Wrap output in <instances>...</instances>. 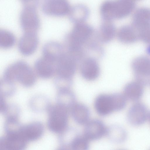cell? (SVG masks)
<instances>
[{
  "label": "cell",
  "mask_w": 150,
  "mask_h": 150,
  "mask_svg": "<svg viewBox=\"0 0 150 150\" xmlns=\"http://www.w3.org/2000/svg\"><path fill=\"white\" fill-rule=\"evenodd\" d=\"M55 71L58 76L69 79L75 71V64L69 55L63 54L56 62Z\"/></svg>",
  "instance_id": "7c38bea8"
},
{
  "label": "cell",
  "mask_w": 150,
  "mask_h": 150,
  "mask_svg": "<svg viewBox=\"0 0 150 150\" xmlns=\"http://www.w3.org/2000/svg\"><path fill=\"white\" fill-rule=\"evenodd\" d=\"M60 45L54 41L49 42L43 46L42 52L43 57L54 63L63 54Z\"/></svg>",
  "instance_id": "ffe728a7"
},
{
  "label": "cell",
  "mask_w": 150,
  "mask_h": 150,
  "mask_svg": "<svg viewBox=\"0 0 150 150\" xmlns=\"http://www.w3.org/2000/svg\"><path fill=\"white\" fill-rule=\"evenodd\" d=\"M80 134L76 129L67 127L59 133L58 139L60 149H71L72 143Z\"/></svg>",
  "instance_id": "e0dca14e"
},
{
  "label": "cell",
  "mask_w": 150,
  "mask_h": 150,
  "mask_svg": "<svg viewBox=\"0 0 150 150\" xmlns=\"http://www.w3.org/2000/svg\"><path fill=\"white\" fill-rule=\"evenodd\" d=\"M25 5H33L37 6L38 2V0H21Z\"/></svg>",
  "instance_id": "e575fe53"
},
{
  "label": "cell",
  "mask_w": 150,
  "mask_h": 150,
  "mask_svg": "<svg viewBox=\"0 0 150 150\" xmlns=\"http://www.w3.org/2000/svg\"><path fill=\"white\" fill-rule=\"evenodd\" d=\"M16 39L11 32L5 30H0V47L4 49L11 48L15 45Z\"/></svg>",
  "instance_id": "4316f807"
},
{
  "label": "cell",
  "mask_w": 150,
  "mask_h": 150,
  "mask_svg": "<svg viewBox=\"0 0 150 150\" xmlns=\"http://www.w3.org/2000/svg\"><path fill=\"white\" fill-rule=\"evenodd\" d=\"M39 39L37 33H24L18 42V50L24 55H30L36 51Z\"/></svg>",
  "instance_id": "30bf717a"
},
{
  "label": "cell",
  "mask_w": 150,
  "mask_h": 150,
  "mask_svg": "<svg viewBox=\"0 0 150 150\" xmlns=\"http://www.w3.org/2000/svg\"><path fill=\"white\" fill-rule=\"evenodd\" d=\"M36 7L32 5H25L21 12L20 23L24 33H37L39 28L40 21Z\"/></svg>",
  "instance_id": "277c9868"
},
{
  "label": "cell",
  "mask_w": 150,
  "mask_h": 150,
  "mask_svg": "<svg viewBox=\"0 0 150 150\" xmlns=\"http://www.w3.org/2000/svg\"><path fill=\"white\" fill-rule=\"evenodd\" d=\"M92 31V28L84 22L76 24L70 35L72 45L78 47L89 37Z\"/></svg>",
  "instance_id": "4fadbf2b"
},
{
  "label": "cell",
  "mask_w": 150,
  "mask_h": 150,
  "mask_svg": "<svg viewBox=\"0 0 150 150\" xmlns=\"http://www.w3.org/2000/svg\"><path fill=\"white\" fill-rule=\"evenodd\" d=\"M68 111L57 104L50 106L47 112V126L50 131L59 134L67 127Z\"/></svg>",
  "instance_id": "3957f363"
},
{
  "label": "cell",
  "mask_w": 150,
  "mask_h": 150,
  "mask_svg": "<svg viewBox=\"0 0 150 150\" xmlns=\"http://www.w3.org/2000/svg\"><path fill=\"white\" fill-rule=\"evenodd\" d=\"M21 113L19 106L16 104H7L5 110L2 113L6 119H18Z\"/></svg>",
  "instance_id": "4dcf8cb0"
},
{
  "label": "cell",
  "mask_w": 150,
  "mask_h": 150,
  "mask_svg": "<svg viewBox=\"0 0 150 150\" xmlns=\"http://www.w3.org/2000/svg\"><path fill=\"white\" fill-rule=\"evenodd\" d=\"M70 20L75 24L84 22L89 15V11L86 6L78 4L71 8L68 14Z\"/></svg>",
  "instance_id": "44dd1931"
},
{
  "label": "cell",
  "mask_w": 150,
  "mask_h": 150,
  "mask_svg": "<svg viewBox=\"0 0 150 150\" xmlns=\"http://www.w3.org/2000/svg\"><path fill=\"white\" fill-rule=\"evenodd\" d=\"M133 0V1H134V0H137V1H138V0Z\"/></svg>",
  "instance_id": "74e56055"
},
{
  "label": "cell",
  "mask_w": 150,
  "mask_h": 150,
  "mask_svg": "<svg viewBox=\"0 0 150 150\" xmlns=\"http://www.w3.org/2000/svg\"><path fill=\"white\" fill-rule=\"evenodd\" d=\"M54 63L44 57L37 60L34 64L35 71L41 78L47 79L51 78L55 71Z\"/></svg>",
  "instance_id": "2e32d148"
},
{
  "label": "cell",
  "mask_w": 150,
  "mask_h": 150,
  "mask_svg": "<svg viewBox=\"0 0 150 150\" xmlns=\"http://www.w3.org/2000/svg\"><path fill=\"white\" fill-rule=\"evenodd\" d=\"M138 34L139 39L150 45V27L138 31Z\"/></svg>",
  "instance_id": "d6a6232c"
},
{
  "label": "cell",
  "mask_w": 150,
  "mask_h": 150,
  "mask_svg": "<svg viewBox=\"0 0 150 150\" xmlns=\"http://www.w3.org/2000/svg\"><path fill=\"white\" fill-rule=\"evenodd\" d=\"M106 135L110 141L116 143L124 142L127 137L125 129L121 126L116 125H111L107 128Z\"/></svg>",
  "instance_id": "d4e9b609"
},
{
  "label": "cell",
  "mask_w": 150,
  "mask_h": 150,
  "mask_svg": "<svg viewBox=\"0 0 150 150\" xmlns=\"http://www.w3.org/2000/svg\"><path fill=\"white\" fill-rule=\"evenodd\" d=\"M16 88L14 82L3 78L0 81V94L4 97L13 96L15 93Z\"/></svg>",
  "instance_id": "f546056e"
},
{
  "label": "cell",
  "mask_w": 150,
  "mask_h": 150,
  "mask_svg": "<svg viewBox=\"0 0 150 150\" xmlns=\"http://www.w3.org/2000/svg\"><path fill=\"white\" fill-rule=\"evenodd\" d=\"M135 6L132 0H107L101 5L100 13L103 21H112L127 16Z\"/></svg>",
  "instance_id": "6da1fadb"
},
{
  "label": "cell",
  "mask_w": 150,
  "mask_h": 150,
  "mask_svg": "<svg viewBox=\"0 0 150 150\" xmlns=\"http://www.w3.org/2000/svg\"><path fill=\"white\" fill-rule=\"evenodd\" d=\"M0 112L2 114L6 109L7 104L6 103L4 97L0 95Z\"/></svg>",
  "instance_id": "836d02e7"
},
{
  "label": "cell",
  "mask_w": 150,
  "mask_h": 150,
  "mask_svg": "<svg viewBox=\"0 0 150 150\" xmlns=\"http://www.w3.org/2000/svg\"><path fill=\"white\" fill-rule=\"evenodd\" d=\"M148 54L150 55V45L148 47L146 50Z\"/></svg>",
  "instance_id": "d590c367"
},
{
  "label": "cell",
  "mask_w": 150,
  "mask_h": 150,
  "mask_svg": "<svg viewBox=\"0 0 150 150\" xmlns=\"http://www.w3.org/2000/svg\"><path fill=\"white\" fill-rule=\"evenodd\" d=\"M94 106L97 112L99 115L107 116L116 111L114 99L111 94H101L96 98Z\"/></svg>",
  "instance_id": "9c48e42d"
},
{
  "label": "cell",
  "mask_w": 150,
  "mask_h": 150,
  "mask_svg": "<svg viewBox=\"0 0 150 150\" xmlns=\"http://www.w3.org/2000/svg\"><path fill=\"white\" fill-rule=\"evenodd\" d=\"M85 125L83 135L89 141L98 140L106 134L107 128L100 120L89 121Z\"/></svg>",
  "instance_id": "ba28073f"
},
{
  "label": "cell",
  "mask_w": 150,
  "mask_h": 150,
  "mask_svg": "<svg viewBox=\"0 0 150 150\" xmlns=\"http://www.w3.org/2000/svg\"><path fill=\"white\" fill-rule=\"evenodd\" d=\"M132 25L137 32L150 27V9L144 7L138 8L133 15Z\"/></svg>",
  "instance_id": "9a60e30c"
},
{
  "label": "cell",
  "mask_w": 150,
  "mask_h": 150,
  "mask_svg": "<svg viewBox=\"0 0 150 150\" xmlns=\"http://www.w3.org/2000/svg\"><path fill=\"white\" fill-rule=\"evenodd\" d=\"M27 142L21 134H6L0 138V150H22L26 148Z\"/></svg>",
  "instance_id": "8fae6325"
},
{
  "label": "cell",
  "mask_w": 150,
  "mask_h": 150,
  "mask_svg": "<svg viewBox=\"0 0 150 150\" xmlns=\"http://www.w3.org/2000/svg\"><path fill=\"white\" fill-rule=\"evenodd\" d=\"M70 110L73 119L77 123L86 124L89 121L90 110L85 105L76 103Z\"/></svg>",
  "instance_id": "ac0fdd59"
},
{
  "label": "cell",
  "mask_w": 150,
  "mask_h": 150,
  "mask_svg": "<svg viewBox=\"0 0 150 150\" xmlns=\"http://www.w3.org/2000/svg\"><path fill=\"white\" fill-rule=\"evenodd\" d=\"M116 31L114 24L110 21H104L100 26L101 36L103 40L108 41L114 36Z\"/></svg>",
  "instance_id": "83f0119b"
},
{
  "label": "cell",
  "mask_w": 150,
  "mask_h": 150,
  "mask_svg": "<svg viewBox=\"0 0 150 150\" xmlns=\"http://www.w3.org/2000/svg\"><path fill=\"white\" fill-rule=\"evenodd\" d=\"M76 98L74 94L69 89L59 91L56 98L57 104L69 110L76 104Z\"/></svg>",
  "instance_id": "603a6c76"
},
{
  "label": "cell",
  "mask_w": 150,
  "mask_h": 150,
  "mask_svg": "<svg viewBox=\"0 0 150 150\" xmlns=\"http://www.w3.org/2000/svg\"><path fill=\"white\" fill-rule=\"evenodd\" d=\"M89 140L83 135L80 134L72 143L71 149L75 150H86L89 147Z\"/></svg>",
  "instance_id": "1f68e13d"
},
{
  "label": "cell",
  "mask_w": 150,
  "mask_h": 150,
  "mask_svg": "<svg viewBox=\"0 0 150 150\" xmlns=\"http://www.w3.org/2000/svg\"><path fill=\"white\" fill-rule=\"evenodd\" d=\"M132 67L136 81L143 86L150 84V57L143 56L135 58Z\"/></svg>",
  "instance_id": "5b68a950"
},
{
  "label": "cell",
  "mask_w": 150,
  "mask_h": 150,
  "mask_svg": "<svg viewBox=\"0 0 150 150\" xmlns=\"http://www.w3.org/2000/svg\"><path fill=\"white\" fill-rule=\"evenodd\" d=\"M143 86L136 81L130 82L125 86L123 95L127 100L137 101L143 96L144 92Z\"/></svg>",
  "instance_id": "d6986e66"
},
{
  "label": "cell",
  "mask_w": 150,
  "mask_h": 150,
  "mask_svg": "<svg viewBox=\"0 0 150 150\" xmlns=\"http://www.w3.org/2000/svg\"><path fill=\"white\" fill-rule=\"evenodd\" d=\"M81 73L84 78L88 80L95 79L99 73V67L96 62L88 59L83 63L81 67Z\"/></svg>",
  "instance_id": "484cf974"
},
{
  "label": "cell",
  "mask_w": 150,
  "mask_h": 150,
  "mask_svg": "<svg viewBox=\"0 0 150 150\" xmlns=\"http://www.w3.org/2000/svg\"><path fill=\"white\" fill-rule=\"evenodd\" d=\"M148 118L149 119V120L150 123V111L149 112Z\"/></svg>",
  "instance_id": "8d00e7d4"
},
{
  "label": "cell",
  "mask_w": 150,
  "mask_h": 150,
  "mask_svg": "<svg viewBox=\"0 0 150 150\" xmlns=\"http://www.w3.org/2000/svg\"><path fill=\"white\" fill-rule=\"evenodd\" d=\"M3 78L13 82L18 81L27 87L33 85L36 80L32 69L23 61H17L8 66L5 70Z\"/></svg>",
  "instance_id": "7a4b0ae2"
},
{
  "label": "cell",
  "mask_w": 150,
  "mask_h": 150,
  "mask_svg": "<svg viewBox=\"0 0 150 150\" xmlns=\"http://www.w3.org/2000/svg\"><path fill=\"white\" fill-rule=\"evenodd\" d=\"M118 37L120 41L125 43H132L139 39L137 31L132 25L121 27L118 31Z\"/></svg>",
  "instance_id": "cb8c5ba5"
},
{
  "label": "cell",
  "mask_w": 150,
  "mask_h": 150,
  "mask_svg": "<svg viewBox=\"0 0 150 150\" xmlns=\"http://www.w3.org/2000/svg\"><path fill=\"white\" fill-rule=\"evenodd\" d=\"M149 112L146 107L144 103L136 102L129 108L127 115V120L133 126L141 125L148 118Z\"/></svg>",
  "instance_id": "52a82bcc"
},
{
  "label": "cell",
  "mask_w": 150,
  "mask_h": 150,
  "mask_svg": "<svg viewBox=\"0 0 150 150\" xmlns=\"http://www.w3.org/2000/svg\"><path fill=\"white\" fill-rule=\"evenodd\" d=\"M44 131V126L42 123L35 121L23 125L21 133L28 142L38 139L42 136Z\"/></svg>",
  "instance_id": "5bb4252c"
},
{
  "label": "cell",
  "mask_w": 150,
  "mask_h": 150,
  "mask_svg": "<svg viewBox=\"0 0 150 150\" xmlns=\"http://www.w3.org/2000/svg\"><path fill=\"white\" fill-rule=\"evenodd\" d=\"M29 105L30 109L36 112L47 111L51 105L50 100L47 96L37 95L33 96L30 100Z\"/></svg>",
  "instance_id": "7402d4cb"
},
{
  "label": "cell",
  "mask_w": 150,
  "mask_h": 150,
  "mask_svg": "<svg viewBox=\"0 0 150 150\" xmlns=\"http://www.w3.org/2000/svg\"><path fill=\"white\" fill-rule=\"evenodd\" d=\"M22 126L18 119H6L4 126L6 134L13 135L21 134Z\"/></svg>",
  "instance_id": "f1b7e54d"
},
{
  "label": "cell",
  "mask_w": 150,
  "mask_h": 150,
  "mask_svg": "<svg viewBox=\"0 0 150 150\" xmlns=\"http://www.w3.org/2000/svg\"><path fill=\"white\" fill-rule=\"evenodd\" d=\"M71 8L67 0H44L42 9L47 15L60 17L69 14Z\"/></svg>",
  "instance_id": "8992f818"
}]
</instances>
